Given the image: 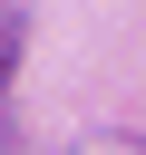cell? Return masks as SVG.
I'll return each mask as SVG.
<instances>
[{"mask_svg": "<svg viewBox=\"0 0 146 155\" xmlns=\"http://www.w3.org/2000/svg\"><path fill=\"white\" fill-rule=\"evenodd\" d=\"M0 87H10V19H0Z\"/></svg>", "mask_w": 146, "mask_h": 155, "instance_id": "6da1fadb", "label": "cell"}]
</instances>
